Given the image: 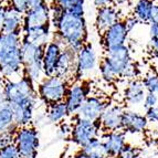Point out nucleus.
<instances>
[{
    "mask_svg": "<svg viewBox=\"0 0 158 158\" xmlns=\"http://www.w3.org/2000/svg\"><path fill=\"white\" fill-rule=\"evenodd\" d=\"M51 26L53 34L63 42L64 48L77 53L87 42V23L84 17L75 16L70 11H62L51 6Z\"/></svg>",
    "mask_w": 158,
    "mask_h": 158,
    "instance_id": "nucleus-1",
    "label": "nucleus"
},
{
    "mask_svg": "<svg viewBox=\"0 0 158 158\" xmlns=\"http://www.w3.org/2000/svg\"><path fill=\"white\" fill-rule=\"evenodd\" d=\"M21 33H0V77L17 80L23 77Z\"/></svg>",
    "mask_w": 158,
    "mask_h": 158,
    "instance_id": "nucleus-2",
    "label": "nucleus"
},
{
    "mask_svg": "<svg viewBox=\"0 0 158 158\" xmlns=\"http://www.w3.org/2000/svg\"><path fill=\"white\" fill-rule=\"evenodd\" d=\"M3 102L10 107L38 106L37 86L30 80L22 77L17 80H3L1 84Z\"/></svg>",
    "mask_w": 158,
    "mask_h": 158,
    "instance_id": "nucleus-3",
    "label": "nucleus"
},
{
    "mask_svg": "<svg viewBox=\"0 0 158 158\" xmlns=\"http://www.w3.org/2000/svg\"><path fill=\"white\" fill-rule=\"evenodd\" d=\"M43 47L22 40L21 42V61L23 77L38 85L44 77L42 68Z\"/></svg>",
    "mask_w": 158,
    "mask_h": 158,
    "instance_id": "nucleus-4",
    "label": "nucleus"
},
{
    "mask_svg": "<svg viewBox=\"0 0 158 158\" xmlns=\"http://www.w3.org/2000/svg\"><path fill=\"white\" fill-rule=\"evenodd\" d=\"M70 84L71 83L69 81L56 77V75L45 77L38 84V98L39 100L44 102L47 105L64 102Z\"/></svg>",
    "mask_w": 158,
    "mask_h": 158,
    "instance_id": "nucleus-5",
    "label": "nucleus"
},
{
    "mask_svg": "<svg viewBox=\"0 0 158 158\" xmlns=\"http://www.w3.org/2000/svg\"><path fill=\"white\" fill-rule=\"evenodd\" d=\"M98 53L91 42H85L75 54V81H84L98 69Z\"/></svg>",
    "mask_w": 158,
    "mask_h": 158,
    "instance_id": "nucleus-6",
    "label": "nucleus"
},
{
    "mask_svg": "<svg viewBox=\"0 0 158 158\" xmlns=\"http://www.w3.org/2000/svg\"><path fill=\"white\" fill-rule=\"evenodd\" d=\"M39 133L35 127H19L13 135V144L18 148L21 158H35L39 148Z\"/></svg>",
    "mask_w": 158,
    "mask_h": 158,
    "instance_id": "nucleus-7",
    "label": "nucleus"
},
{
    "mask_svg": "<svg viewBox=\"0 0 158 158\" xmlns=\"http://www.w3.org/2000/svg\"><path fill=\"white\" fill-rule=\"evenodd\" d=\"M100 129L101 127L98 122L75 118V122L72 125L70 137L77 146L82 148L93 139L100 138Z\"/></svg>",
    "mask_w": 158,
    "mask_h": 158,
    "instance_id": "nucleus-8",
    "label": "nucleus"
},
{
    "mask_svg": "<svg viewBox=\"0 0 158 158\" xmlns=\"http://www.w3.org/2000/svg\"><path fill=\"white\" fill-rule=\"evenodd\" d=\"M103 60L107 63V65L112 69V71L116 74L118 79H122V75L125 70L133 62L131 50L126 44L105 51V56Z\"/></svg>",
    "mask_w": 158,
    "mask_h": 158,
    "instance_id": "nucleus-9",
    "label": "nucleus"
},
{
    "mask_svg": "<svg viewBox=\"0 0 158 158\" xmlns=\"http://www.w3.org/2000/svg\"><path fill=\"white\" fill-rule=\"evenodd\" d=\"M90 95V85L85 81H74L69 85L68 93L64 98L69 115H75L79 108Z\"/></svg>",
    "mask_w": 158,
    "mask_h": 158,
    "instance_id": "nucleus-10",
    "label": "nucleus"
},
{
    "mask_svg": "<svg viewBox=\"0 0 158 158\" xmlns=\"http://www.w3.org/2000/svg\"><path fill=\"white\" fill-rule=\"evenodd\" d=\"M63 42L54 34H52V39L43 47L42 68L44 77L56 75V63H58L59 56L63 50Z\"/></svg>",
    "mask_w": 158,
    "mask_h": 158,
    "instance_id": "nucleus-11",
    "label": "nucleus"
},
{
    "mask_svg": "<svg viewBox=\"0 0 158 158\" xmlns=\"http://www.w3.org/2000/svg\"><path fill=\"white\" fill-rule=\"evenodd\" d=\"M128 34L129 32L127 31L123 19L112 24L102 33V45L104 50L107 51L125 45L128 39Z\"/></svg>",
    "mask_w": 158,
    "mask_h": 158,
    "instance_id": "nucleus-12",
    "label": "nucleus"
},
{
    "mask_svg": "<svg viewBox=\"0 0 158 158\" xmlns=\"http://www.w3.org/2000/svg\"><path fill=\"white\" fill-rule=\"evenodd\" d=\"M107 104V101L105 98H103L102 96L89 95L74 116H75V118L98 122L101 114L103 113Z\"/></svg>",
    "mask_w": 158,
    "mask_h": 158,
    "instance_id": "nucleus-13",
    "label": "nucleus"
},
{
    "mask_svg": "<svg viewBox=\"0 0 158 158\" xmlns=\"http://www.w3.org/2000/svg\"><path fill=\"white\" fill-rule=\"evenodd\" d=\"M124 111L119 104H107L98 121L101 129H104L106 133L121 131Z\"/></svg>",
    "mask_w": 158,
    "mask_h": 158,
    "instance_id": "nucleus-14",
    "label": "nucleus"
},
{
    "mask_svg": "<svg viewBox=\"0 0 158 158\" xmlns=\"http://www.w3.org/2000/svg\"><path fill=\"white\" fill-rule=\"evenodd\" d=\"M48 23H51V7L48 1L35 6L23 15L22 28L43 26Z\"/></svg>",
    "mask_w": 158,
    "mask_h": 158,
    "instance_id": "nucleus-15",
    "label": "nucleus"
},
{
    "mask_svg": "<svg viewBox=\"0 0 158 158\" xmlns=\"http://www.w3.org/2000/svg\"><path fill=\"white\" fill-rule=\"evenodd\" d=\"M75 54L74 51L68 48H63V50L59 56L58 63L56 68V75L66 80L70 83L75 81Z\"/></svg>",
    "mask_w": 158,
    "mask_h": 158,
    "instance_id": "nucleus-16",
    "label": "nucleus"
},
{
    "mask_svg": "<svg viewBox=\"0 0 158 158\" xmlns=\"http://www.w3.org/2000/svg\"><path fill=\"white\" fill-rule=\"evenodd\" d=\"M118 20H122L121 11L112 3L98 8L95 13V27L101 34Z\"/></svg>",
    "mask_w": 158,
    "mask_h": 158,
    "instance_id": "nucleus-17",
    "label": "nucleus"
},
{
    "mask_svg": "<svg viewBox=\"0 0 158 158\" xmlns=\"http://www.w3.org/2000/svg\"><path fill=\"white\" fill-rule=\"evenodd\" d=\"M52 34L53 30L51 23L22 28L21 30L22 40L29 41V42L34 43L37 45H41V47H44L52 39Z\"/></svg>",
    "mask_w": 158,
    "mask_h": 158,
    "instance_id": "nucleus-18",
    "label": "nucleus"
},
{
    "mask_svg": "<svg viewBox=\"0 0 158 158\" xmlns=\"http://www.w3.org/2000/svg\"><path fill=\"white\" fill-rule=\"evenodd\" d=\"M101 142L105 148L108 158H116L123 150V148L126 146V136L121 131L107 132L102 136Z\"/></svg>",
    "mask_w": 158,
    "mask_h": 158,
    "instance_id": "nucleus-19",
    "label": "nucleus"
},
{
    "mask_svg": "<svg viewBox=\"0 0 158 158\" xmlns=\"http://www.w3.org/2000/svg\"><path fill=\"white\" fill-rule=\"evenodd\" d=\"M148 127V121L144 114L135 111H124L122 119V129L129 133H143Z\"/></svg>",
    "mask_w": 158,
    "mask_h": 158,
    "instance_id": "nucleus-20",
    "label": "nucleus"
},
{
    "mask_svg": "<svg viewBox=\"0 0 158 158\" xmlns=\"http://www.w3.org/2000/svg\"><path fill=\"white\" fill-rule=\"evenodd\" d=\"M17 129L18 127L15 124L12 110L8 104L3 103L0 106V136L7 143H11L9 139H13V135Z\"/></svg>",
    "mask_w": 158,
    "mask_h": 158,
    "instance_id": "nucleus-21",
    "label": "nucleus"
},
{
    "mask_svg": "<svg viewBox=\"0 0 158 158\" xmlns=\"http://www.w3.org/2000/svg\"><path fill=\"white\" fill-rule=\"evenodd\" d=\"M146 90L140 79H134L127 83L124 90V100L129 106L143 105V101L145 98Z\"/></svg>",
    "mask_w": 158,
    "mask_h": 158,
    "instance_id": "nucleus-22",
    "label": "nucleus"
},
{
    "mask_svg": "<svg viewBox=\"0 0 158 158\" xmlns=\"http://www.w3.org/2000/svg\"><path fill=\"white\" fill-rule=\"evenodd\" d=\"M22 26H23V15L15 10L9 5L6 6L1 33H21Z\"/></svg>",
    "mask_w": 158,
    "mask_h": 158,
    "instance_id": "nucleus-23",
    "label": "nucleus"
},
{
    "mask_svg": "<svg viewBox=\"0 0 158 158\" xmlns=\"http://www.w3.org/2000/svg\"><path fill=\"white\" fill-rule=\"evenodd\" d=\"M47 106L48 107L47 112H45V117L52 124L62 123L69 116L68 108H66V105L64 102L54 103V104H50V105Z\"/></svg>",
    "mask_w": 158,
    "mask_h": 158,
    "instance_id": "nucleus-24",
    "label": "nucleus"
},
{
    "mask_svg": "<svg viewBox=\"0 0 158 158\" xmlns=\"http://www.w3.org/2000/svg\"><path fill=\"white\" fill-rule=\"evenodd\" d=\"M80 155L83 158H108L105 148L101 142V138L93 139L84 147H82Z\"/></svg>",
    "mask_w": 158,
    "mask_h": 158,
    "instance_id": "nucleus-25",
    "label": "nucleus"
},
{
    "mask_svg": "<svg viewBox=\"0 0 158 158\" xmlns=\"http://www.w3.org/2000/svg\"><path fill=\"white\" fill-rule=\"evenodd\" d=\"M154 5L153 0H137L133 7V15L139 23H148L150 10Z\"/></svg>",
    "mask_w": 158,
    "mask_h": 158,
    "instance_id": "nucleus-26",
    "label": "nucleus"
},
{
    "mask_svg": "<svg viewBox=\"0 0 158 158\" xmlns=\"http://www.w3.org/2000/svg\"><path fill=\"white\" fill-rule=\"evenodd\" d=\"M45 1H48V0H9L8 5L10 7H12L15 10L20 12L21 15H24L31 8L41 5V3L45 2Z\"/></svg>",
    "mask_w": 158,
    "mask_h": 158,
    "instance_id": "nucleus-27",
    "label": "nucleus"
},
{
    "mask_svg": "<svg viewBox=\"0 0 158 158\" xmlns=\"http://www.w3.org/2000/svg\"><path fill=\"white\" fill-rule=\"evenodd\" d=\"M140 80H142L143 85L145 87L146 92L155 93V94L158 95V73L157 72L149 71Z\"/></svg>",
    "mask_w": 158,
    "mask_h": 158,
    "instance_id": "nucleus-28",
    "label": "nucleus"
},
{
    "mask_svg": "<svg viewBox=\"0 0 158 158\" xmlns=\"http://www.w3.org/2000/svg\"><path fill=\"white\" fill-rule=\"evenodd\" d=\"M149 48L154 56H158V23L149 24Z\"/></svg>",
    "mask_w": 158,
    "mask_h": 158,
    "instance_id": "nucleus-29",
    "label": "nucleus"
},
{
    "mask_svg": "<svg viewBox=\"0 0 158 158\" xmlns=\"http://www.w3.org/2000/svg\"><path fill=\"white\" fill-rule=\"evenodd\" d=\"M0 158H21L18 148L13 143H8L0 147Z\"/></svg>",
    "mask_w": 158,
    "mask_h": 158,
    "instance_id": "nucleus-30",
    "label": "nucleus"
},
{
    "mask_svg": "<svg viewBox=\"0 0 158 158\" xmlns=\"http://www.w3.org/2000/svg\"><path fill=\"white\" fill-rule=\"evenodd\" d=\"M51 6H54L62 11H68L71 9L75 3L80 2L82 0H50Z\"/></svg>",
    "mask_w": 158,
    "mask_h": 158,
    "instance_id": "nucleus-31",
    "label": "nucleus"
},
{
    "mask_svg": "<svg viewBox=\"0 0 158 158\" xmlns=\"http://www.w3.org/2000/svg\"><path fill=\"white\" fill-rule=\"evenodd\" d=\"M139 157V150L137 148L133 147V146H129L126 144L123 150L118 154V156L116 158H138Z\"/></svg>",
    "mask_w": 158,
    "mask_h": 158,
    "instance_id": "nucleus-32",
    "label": "nucleus"
},
{
    "mask_svg": "<svg viewBox=\"0 0 158 158\" xmlns=\"http://www.w3.org/2000/svg\"><path fill=\"white\" fill-rule=\"evenodd\" d=\"M158 106V95L155 93H146L145 98L143 101V107L145 110Z\"/></svg>",
    "mask_w": 158,
    "mask_h": 158,
    "instance_id": "nucleus-33",
    "label": "nucleus"
},
{
    "mask_svg": "<svg viewBox=\"0 0 158 158\" xmlns=\"http://www.w3.org/2000/svg\"><path fill=\"white\" fill-rule=\"evenodd\" d=\"M85 1H86V0H82V1H80V2L75 3V5H74L71 9H69L68 11H70V12L73 13V15H75V16L84 17V15H85Z\"/></svg>",
    "mask_w": 158,
    "mask_h": 158,
    "instance_id": "nucleus-34",
    "label": "nucleus"
},
{
    "mask_svg": "<svg viewBox=\"0 0 158 158\" xmlns=\"http://www.w3.org/2000/svg\"><path fill=\"white\" fill-rule=\"evenodd\" d=\"M145 117L147 118L148 123H158V106L145 110Z\"/></svg>",
    "mask_w": 158,
    "mask_h": 158,
    "instance_id": "nucleus-35",
    "label": "nucleus"
},
{
    "mask_svg": "<svg viewBox=\"0 0 158 158\" xmlns=\"http://www.w3.org/2000/svg\"><path fill=\"white\" fill-rule=\"evenodd\" d=\"M123 21H124L125 23V27H126V29L128 32H132L134 29H136L137 26L139 24V22H138V20H137L136 18H135L134 16H128L126 19H123Z\"/></svg>",
    "mask_w": 158,
    "mask_h": 158,
    "instance_id": "nucleus-36",
    "label": "nucleus"
},
{
    "mask_svg": "<svg viewBox=\"0 0 158 158\" xmlns=\"http://www.w3.org/2000/svg\"><path fill=\"white\" fill-rule=\"evenodd\" d=\"M149 24H156L158 23V3H154L150 10L149 19H148Z\"/></svg>",
    "mask_w": 158,
    "mask_h": 158,
    "instance_id": "nucleus-37",
    "label": "nucleus"
},
{
    "mask_svg": "<svg viewBox=\"0 0 158 158\" xmlns=\"http://www.w3.org/2000/svg\"><path fill=\"white\" fill-rule=\"evenodd\" d=\"M92 1L96 8H101V7H104V6L111 3V0H92Z\"/></svg>",
    "mask_w": 158,
    "mask_h": 158,
    "instance_id": "nucleus-38",
    "label": "nucleus"
},
{
    "mask_svg": "<svg viewBox=\"0 0 158 158\" xmlns=\"http://www.w3.org/2000/svg\"><path fill=\"white\" fill-rule=\"evenodd\" d=\"M6 6L3 2L0 1V33H1V27H2V20L3 16H5V10H6Z\"/></svg>",
    "mask_w": 158,
    "mask_h": 158,
    "instance_id": "nucleus-39",
    "label": "nucleus"
},
{
    "mask_svg": "<svg viewBox=\"0 0 158 158\" xmlns=\"http://www.w3.org/2000/svg\"><path fill=\"white\" fill-rule=\"evenodd\" d=\"M131 0H111V3L113 6H115V7H117V6H123V5H126V3H128Z\"/></svg>",
    "mask_w": 158,
    "mask_h": 158,
    "instance_id": "nucleus-40",
    "label": "nucleus"
},
{
    "mask_svg": "<svg viewBox=\"0 0 158 158\" xmlns=\"http://www.w3.org/2000/svg\"><path fill=\"white\" fill-rule=\"evenodd\" d=\"M6 144H8V143L6 142V140L3 139L2 137L0 136V147H1V146H3V145H6Z\"/></svg>",
    "mask_w": 158,
    "mask_h": 158,
    "instance_id": "nucleus-41",
    "label": "nucleus"
},
{
    "mask_svg": "<svg viewBox=\"0 0 158 158\" xmlns=\"http://www.w3.org/2000/svg\"><path fill=\"white\" fill-rule=\"evenodd\" d=\"M3 98H2V92H1V89H0V106L2 105L3 104Z\"/></svg>",
    "mask_w": 158,
    "mask_h": 158,
    "instance_id": "nucleus-42",
    "label": "nucleus"
},
{
    "mask_svg": "<svg viewBox=\"0 0 158 158\" xmlns=\"http://www.w3.org/2000/svg\"><path fill=\"white\" fill-rule=\"evenodd\" d=\"M2 81H3V79L0 77V87H1V84H2Z\"/></svg>",
    "mask_w": 158,
    "mask_h": 158,
    "instance_id": "nucleus-43",
    "label": "nucleus"
},
{
    "mask_svg": "<svg viewBox=\"0 0 158 158\" xmlns=\"http://www.w3.org/2000/svg\"><path fill=\"white\" fill-rule=\"evenodd\" d=\"M75 158H83V157H82L81 155H79V156H77V157H75Z\"/></svg>",
    "mask_w": 158,
    "mask_h": 158,
    "instance_id": "nucleus-44",
    "label": "nucleus"
}]
</instances>
